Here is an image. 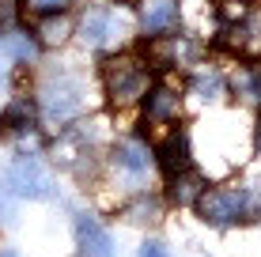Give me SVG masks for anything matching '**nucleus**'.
I'll use <instances>...</instances> for the list:
<instances>
[{"instance_id":"obj_1","label":"nucleus","mask_w":261,"mask_h":257,"mask_svg":"<svg viewBox=\"0 0 261 257\" xmlns=\"http://www.w3.org/2000/svg\"><path fill=\"white\" fill-rule=\"evenodd\" d=\"M197 212L208 227H239V223H254L261 216V197L250 185H212V189L201 193L197 201Z\"/></svg>"},{"instance_id":"obj_2","label":"nucleus","mask_w":261,"mask_h":257,"mask_svg":"<svg viewBox=\"0 0 261 257\" xmlns=\"http://www.w3.org/2000/svg\"><path fill=\"white\" fill-rule=\"evenodd\" d=\"M102 87H106V95H110L114 106H133V102H140L144 95H148V87H151V65L140 61V57H129V53L110 57L102 65Z\"/></svg>"},{"instance_id":"obj_3","label":"nucleus","mask_w":261,"mask_h":257,"mask_svg":"<svg viewBox=\"0 0 261 257\" xmlns=\"http://www.w3.org/2000/svg\"><path fill=\"white\" fill-rule=\"evenodd\" d=\"M38 106L49 125H72L84 113V83L68 72L46 76V83L38 87Z\"/></svg>"},{"instance_id":"obj_4","label":"nucleus","mask_w":261,"mask_h":257,"mask_svg":"<svg viewBox=\"0 0 261 257\" xmlns=\"http://www.w3.org/2000/svg\"><path fill=\"white\" fill-rule=\"evenodd\" d=\"M4 185H8V193L27 197V201H42L53 193V178L38 155H15L4 170Z\"/></svg>"},{"instance_id":"obj_5","label":"nucleus","mask_w":261,"mask_h":257,"mask_svg":"<svg viewBox=\"0 0 261 257\" xmlns=\"http://www.w3.org/2000/svg\"><path fill=\"white\" fill-rule=\"evenodd\" d=\"M129 34V19L118 12V8H91L80 23V38L91 49H110Z\"/></svg>"},{"instance_id":"obj_6","label":"nucleus","mask_w":261,"mask_h":257,"mask_svg":"<svg viewBox=\"0 0 261 257\" xmlns=\"http://www.w3.org/2000/svg\"><path fill=\"white\" fill-rule=\"evenodd\" d=\"M114 170L121 174L125 182L137 189V185H144V178H148V170H151V163H155V155L148 152V144H144L140 136H129V140H118L114 144Z\"/></svg>"},{"instance_id":"obj_7","label":"nucleus","mask_w":261,"mask_h":257,"mask_svg":"<svg viewBox=\"0 0 261 257\" xmlns=\"http://www.w3.org/2000/svg\"><path fill=\"white\" fill-rule=\"evenodd\" d=\"M216 42L227 53L257 61L261 57V23H257V15H246V19H235V23H220V38Z\"/></svg>"},{"instance_id":"obj_8","label":"nucleus","mask_w":261,"mask_h":257,"mask_svg":"<svg viewBox=\"0 0 261 257\" xmlns=\"http://www.w3.org/2000/svg\"><path fill=\"white\" fill-rule=\"evenodd\" d=\"M178 113H182V95L170 83H151L144 95V125L148 129L178 125Z\"/></svg>"},{"instance_id":"obj_9","label":"nucleus","mask_w":261,"mask_h":257,"mask_svg":"<svg viewBox=\"0 0 261 257\" xmlns=\"http://www.w3.org/2000/svg\"><path fill=\"white\" fill-rule=\"evenodd\" d=\"M76 246H80V257H118L114 235L98 223L91 212H80L76 216Z\"/></svg>"},{"instance_id":"obj_10","label":"nucleus","mask_w":261,"mask_h":257,"mask_svg":"<svg viewBox=\"0 0 261 257\" xmlns=\"http://www.w3.org/2000/svg\"><path fill=\"white\" fill-rule=\"evenodd\" d=\"M159 166H163V174L167 178H174V174H182V170H190L193 166V155H190V132H186L182 125H174L167 132V140L159 144Z\"/></svg>"},{"instance_id":"obj_11","label":"nucleus","mask_w":261,"mask_h":257,"mask_svg":"<svg viewBox=\"0 0 261 257\" xmlns=\"http://www.w3.org/2000/svg\"><path fill=\"white\" fill-rule=\"evenodd\" d=\"M140 31L148 38L178 31V0H144L140 8Z\"/></svg>"},{"instance_id":"obj_12","label":"nucleus","mask_w":261,"mask_h":257,"mask_svg":"<svg viewBox=\"0 0 261 257\" xmlns=\"http://www.w3.org/2000/svg\"><path fill=\"white\" fill-rule=\"evenodd\" d=\"M38 129V110H34L31 99H23V95H15L12 102L0 110V132H8V136H27V132Z\"/></svg>"},{"instance_id":"obj_13","label":"nucleus","mask_w":261,"mask_h":257,"mask_svg":"<svg viewBox=\"0 0 261 257\" xmlns=\"http://www.w3.org/2000/svg\"><path fill=\"white\" fill-rule=\"evenodd\" d=\"M0 49L15 61V65H27V61L38 57L42 42L34 31H23V26H12V31H0Z\"/></svg>"},{"instance_id":"obj_14","label":"nucleus","mask_w":261,"mask_h":257,"mask_svg":"<svg viewBox=\"0 0 261 257\" xmlns=\"http://www.w3.org/2000/svg\"><path fill=\"white\" fill-rule=\"evenodd\" d=\"M170 182V201H174V205L178 208H197V201H201V193L204 189H208V185H204V178H201V174H197L193 170V166H190V170H182V174H174V178H167Z\"/></svg>"},{"instance_id":"obj_15","label":"nucleus","mask_w":261,"mask_h":257,"mask_svg":"<svg viewBox=\"0 0 261 257\" xmlns=\"http://www.w3.org/2000/svg\"><path fill=\"white\" fill-rule=\"evenodd\" d=\"M231 91H235L242 102H250V106L261 110V61H250V65L239 68L235 79H231Z\"/></svg>"},{"instance_id":"obj_16","label":"nucleus","mask_w":261,"mask_h":257,"mask_svg":"<svg viewBox=\"0 0 261 257\" xmlns=\"http://www.w3.org/2000/svg\"><path fill=\"white\" fill-rule=\"evenodd\" d=\"M38 42L42 46H65V42L76 34V26H72V19H68V12H61V15H42L38 19Z\"/></svg>"},{"instance_id":"obj_17","label":"nucleus","mask_w":261,"mask_h":257,"mask_svg":"<svg viewBox=\"0 0 261 257\" xmlns=\"http://www.w3.org/2000/svg\"><path fill=\"white\" fill-rule=\"evenodd\" d=\"M190 91L201 102H216L223 91H227V79L216 72V68H212V72H208V68H201V72H193V79H190Z\"/></svg>"},{"instance_id":"obj_18","label":"nucleus","mask_w":261,"mask_h":257,"mask_svg":"<svg viewBox=\"0 0 261 257\" xmlns=\"http://www.w3.org/2000/svg\"><path fill=\"white\" fill-rule=\"evenodd\" d=\"M125 219H129V223H155L159 219V201L155 197H137L125 208Z\"/></svg>"},{"instance_id":"obj_19","label":"nucleus","mask_w":261,"mask_h":257,"mask_svg":"<svg viewBox=\"0 0 261 257\" xmlns=\"http://www.w3.org/2000/svg\"><path fill=\"white\" fill-rule=\"evenodd\" d=\"M23 4H27V12H31V15H38V19H42V15H61V12H68L76 0H23Z\"/></svg>"},{"instance_id":"obj_20","label":"nucleus","mask_w":261,"mask_h":257,"mask_svg":"<svg viewBox=\"0 0 261 257\" xmlns=\"http://www.w3.org/2000/svg\"><path fill=\"white\" fill-rule=\"evenodd\" d=\"M23 0H0V31H12L19 26V15H23Z\"/></svg>"},{"instance_id":"obj_21","label":"nucleus","mask_w":261,"mask_h":257,"mask_svg":"<svg viewBox=\"0 0 261 257\" xmlns=\"http://www.w3.org/2000/svg\"><path fill=\"white\" fill-rule=\"evenodd\" d=\"M137 257H170V253H167V246H163V242H155V238H151V242H144V246H140V253H137Z\"/></svg>"},{"instance_id":"obj_22","label":"nucleus","mask_w":261,"mask_h":257,"mask_svg":"<svg viewBox=\"0 0 261 257\" xmlns=\"http://www.w3.org/2000/svg\"><path fill=\"white\" fill-rule=\"evenodd\" d=\"M254 148H257V155H261V110H257V125H254Z\"/></svg>"},{"instance_id":"obj_23","label":"nucleus","mask_w":261,"mask_h":257,"mask_svg":"<svg viewBox=\"0 0 261 257\" xmlns=\"http://www.w3.org/2000/svg\"><path fill=\"white\" fill-rule=\"evenodd\" d=\"M0 257H19V253H15L12 246H0Z\"/></svg>"},{"instance_id":"obj_24","label":"nucleus","mask_w":261,"mask_h":257,"mask_svg":"<svg viewBox=\"0 0 261 257\" xmlns=\"http://www.w3.org/2000/svg\"><path fill=\"white\" fill-rule=\"evenodd\" d=\"M114 4H121V0H114Z\"/></svg>"}]
</instances>
